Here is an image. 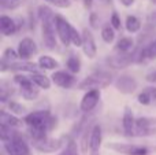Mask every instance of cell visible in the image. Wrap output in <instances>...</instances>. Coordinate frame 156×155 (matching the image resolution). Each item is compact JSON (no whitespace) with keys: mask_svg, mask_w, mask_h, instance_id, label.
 <instances>
[{"mask_svg":"<svg viewBox=\"0 0 156 155\" xmlns=\"http://www.w3.org/2000/svg\"><path fill=\"white\" fill-rule=\"evenodd\" d=\"M38 18L41 21V33L43 41L47 48L54 49L56 47V25H55V15L48 5L38 7Z\"/></svg>","mask_w":156,"mask_h":155,"instance_id":"1","label":"cell"},{"mask_svg":"<svg viewBox=\"0 0 156 155\" xmlns=\"http://www.w3.org/2000/svg\"><path fill=\"white\" fill-rule=\"evenodd\" d=\"M112 78L111 74L107 71H96V73L90 74V76L85 77L82 81L78 84V88L83 91L88 89H100V88H105L111 84Z\"/></svg>","mask_w":156,"mask_h":155,"instance_id":"2","label":"cell"},{"mask_svg":"<svg viewBox=\"0 0 156 155\" xmlns=\"http://www.w3.org/2000/svg\"><path fill=\"white\" fill-rule=\"evenodd\" d=\"M14 81L21 87V95L25 100H34L40 95V89L38 85H36V82L32 80V77H27L25 74H16L14 77Z\"/></svg>","mask_w":156,"mask_h":155,"instance_id":"3","label":"cell"},{"mask_svg":"<svg viewBox=\"0 0 156 155\" xmlns=\"http://www.w3.org/2000/svg\"><path fill=\"white\" fill-rule=\"evenodd\" d=\"M66 142H67V136H62L59 139H52V137H43V139L38 140H32L33 147L37 151L44 154H51L55 153V151L60 150L63 146H66Z\"/></svg>","mask_w":156,"mask_h":155,"instance_id":"4","label":"cell"},{"mask_svg":"<svg viewBox=\"0 0 156 155\" xmlns=\"http://www.w3.org/2000/svg\"><path fill=\"white\" fill-rule=\"evenodd\" d=\"M4 150L7 151L8 155H30L29 146L18 133L11 140L4 143Z\"/></svg>","mask_w":156,"mask_h":155,"instance_id":"5","label":"cell"},{"mask_svg":"<svg viewBox=\"0 0 156 155\" xmlns=\"http://www.w3.org/2000/svg\"><path fill=\"white\" fill-rule=\"evenodd\" d=\"M55 25H56V33L58 38L65 47L70 45L71 43V25L66 18L62 15H55Z\"/></svg>","mask_w":156,"mask_h":155,"instance_id":"6","label":"cell"},{"mask_svg":"<svg viewBox=\"0 0 156 155\" xmlns=\"http://www.w3.org/2000/svg\"><path fill=\"white\" fill-rule=\"evenodd\" d=\"M107 148L114 150L115 153L123 154V155H147L148 148L141 147L136 144H126V143H108Z\"/></svg>","mask_w":156,"mask_h":155,"instance_id":"7","label":"cell"},{"mask_svg":"<svg viewBox=\"0 0 156 155\" xmlns=\"http://www.w3.org/2000/svg\"><path fill=\"white\" fill-rule=\"evenodd\" d=\"M56 117H49L48 120L45 121L44 124L37 126H29V133L32 140H38V139H43V137H47L48 133L52 131V129L56 126Z\"/></svg>","mask_w":156,"mask_h":155,"instance_id":"8","label":"cell"},{"mask_svg":"<svg viewBox=\"0 0 156 155\" xmlns=\"http://www.w3.org/2000/svg\"><path fill=\"white\" fill-rule=\"evenodd\" d=\"M115 88L119 91L121 93H125V95H129V93H133L138 87V82L134 77L127 76V74H123V76H119L118 78L115 80Z\"/></svg>","mask_w":156,"mask_h":155,"instance_id":"9","label":"cell"},{"mask_svg":"<svg viewBox=\"0 0 156 155\" xmlns=\"http://www.w3.org/2000/svg\"><path fill=\"white\" fill-rule=\"evenodd\" d=\"M100 89H89L88 92L83 95V98L81 99V103H80V109L81 111L83 113H90L94 107L97 106L100 100Z\"/></svg>","mask_w":156,"mask_h":155,"instance_id":"10","label":"cell"},{"mask_svg":"<svg viewBox=\"0 0 156 155\" xmlns=\"http://www.w3.org/2000/svg\"><path fill=\"white\" fill-rule=\"evenodd\" d=\"M37 52H38L37 44L30 37H25L19 41L18 54H19V56H21V60H29L30 58H32L33 55H36Z\"/></svg>","mask_w":156,"mask_h":155,"instance_id":"11","label":"cell"},{"mask_svg":"<svg viewBox=\"0 0 156 155\" xmlns=\"http://www.w3.org/2000/svg\"><path fill=\"white\" fill-rule=\"evenodd\" d=\"M51 78H52V82H54L55 85H58V87H60V88H65V89L71 88L74 84H76V77H74L73 74H70L69 71H65V70L54 71Z\"/></svg>","mask_w":156,"mask_h":155,"instance_id":"12","label":"cell"},{"mask_svg":"<svg viewBox=\"0 0 156 155\" xmlns=\"http://www.w3.org/2000/svg\"><path fill=\"white\" fill-rule=\"evenodd\" d=\"M82 51L88 58L93 59L97 54V45L94 37L88 29H83L82 32Z\"/></svg>","mask_w":156,"mask_h":155,"instance_id":"13","label":"cell"},{"mask_svg":"<svg viewBox=\"0 0 156 155\" xmlns=\"http://www.w3.org/2000/svg\"><path fill=\"white\" fill-rule=\"evenodd\" d=\"M134 60H137V55H136V54H129V52L122 54V52H121V55H115V56L108 58L107 62H108V65H110L111 67L122 69V67L129 66L130 63L134 62Z\"/></svg>","mask_w":156,"mask_h":155,"instance_id":"14","label":"cell"},{"mask_svg":"<svg viewBox=\"0 0 156 155\" xmlns=\"http://www.w3.org/2000/svg\"><path fill=\"white\" fill-rule=\"evenodd\" d=\"M122 125H123V132L127 137L136 136V118H134V115H133V111L130 107H125Z\"/></svg>","mask_w":156,"mask_h":155,"instance_id":"15","label":"cell"},{"mask_svg":"<svg viewBox=\"0 0 156 155\" xmlns=\"http://www.w3.org/2000/svg\"><path fill=\"white\" fill-rule=\"evenodd\" d=\"M49 117H51V114H49L48 110H38V111H33L27 114L23 121L26 122L27 126H37L44 124Z\"/></svg>","mask_w":156,"mask_h":155,"instance_id":"16","label":"cell"},{"mask_svg":"<svg viewBox=\"0 0 156 155\" xmlns=\"http://www.w3.org/2000/svg\"><path fill=\"white\" fill-rule=\"evenodd\" d=\"M101 126L99 124H93V128L90 132V142H89V151H100V146H101Z\"/></svg>","mask_w":156,"mask_h":155,"instance_id":"17","label":"cell"},{"mask_svg":"<svg viewBox=\"0 0 156 155\" xmlns=\"http://www.w3.org/2000/svg\"><path fill=\"white\" fill-rule=\"evenodd\" d=\"M152 59H156V38L152 43H149L145 48L141 49L140 54H137V62H147Z\"/></svg>","mask_w":156,"mask_h":155,"instance_id":"18","label":"cell"},{"mask_svg":"<svg viewBox=\"0 0 156 155\" xmlns=\"http://www.w3.org/2000/svg\"><path fill=\"white\" fill-rule=\"evenodd\" d=\"M0 30L4 36H11L18 30V27H16V23L12 18L7 15H2L0 16Z\"/></svg>","mask_w":156,"mask_h":155,"instance_id":"19","label":"cell"},{"mask_svg":"<svg viewBox=\"0 0 156 155\" xmlns=\"http://www.w3.org/2000/svg\"><path fill=\"white\" fill-rule=\"evenodd\" d=\"M30 77H32V80L36 82V85H38L41 89H49V88H51L52 78H48L45 74L34 71V73H30Z\"/></svg>","mask_w":156,"mask_h":155,"instance_id":"20","label":"cell"},{"mask_svg":"<svg viewBox=\"0 0 156 155\" xmlns=\"http://www.w3.org/2000/svg\"><path fill=\"white\" fill-rule=\"evenodd\" d=\"M40 69H45V70H55V69L59 67V62L55 60L52 56L49 55H43V56L38 58L37 60Z\"/></svg>","mask_w":156,"mask_h":155,"instance_id":"21","label":"cell"},{"mask_svg":"<svg viewBox=\"0 0 156 155\" xmlns=\"http://www.w3.org/2000/svg\"><path fill=\"white\" fill-rule=\"evenodd\" d=\"M0 124H4V125H8L11 128H18L21 125V121L19 118H16L15 115H12L11 113H7L4 110L0 111Z\"/></svg>","mask_w":156,"mask_h":155,"instance_id":"22","label":"cell"},{"mask_svg":"<svg viewBox=\"0 0 156 155\" xmlns=\"http://www.w3.org/2000/svg\"><path fill=\"white\" fill-rule=\"evenodd\" d=\"M133 45H134V41L130 37H122L121 40L116 43L115 49L118 52H122V54H126V52H130V49H133Z\"/></svg>","mask_w":156,"mask_h":155,"instance_id":"23","label":"cell"},{"mask_svg":"<svg viewBox=\"0 0 156 155\" xmlns=\"http://www.w3.org/2000/svg\"><path fill=\"white\" fill-rule=\"evenodd\" d=\"M18 59H21L18 51L12 48H7L4 52H3V58H2V66H5L11 62H16Z\"/></svg>","mask_w":156,"mask_h":155,"instance_id":"24","label":"cell"},{"mask_svg":"<svg viewBox=\"0 0 156 155\" xmlns=\"http://www.w3.org/2000/svg\"><path fill=\"white\" fill-rule=\"evenodd\" d=\"M125 26H126V30L130 33H137L138 30L141 29V21L137 18V16L134 15H129L126 18V23H125Z\"/></svg>","mask_w":156,"mask_h":155,"instance_id":"25","label":"cell"},{"mask_svg":"<svg viewBox=\"0 0 156 155\" xmlns=\"http://www.w3.org/2000/svg\"><path fill=\"white\" fill-rule=\"evenodd\" d=\"M14 128H11V126L8 125H4V124H0V139H2L3 143L8 142V140H11L14 136H15V132L12 131Z\"/></svg>","mask_w":156,"mask_h":155,"instance_id":"26","label":"cell"},{"mask_svg":"<svg viewBox=\"0 0 156 155\" xmlns=\"http://www.w3.org/2000/svg\"><path fill=\"white\" fill-rule=\"evenodd\" d=\"M63 151H65V155H80L78 154L77 143L71 136H67V142H66V146H65V148H63Z\"/></svg>","mask_w":156,"mask_h":155,"instance_id":"27","label":"cell"},{"mask_svg":"<svg viewBox=\"0 0 156 155\" xmlns=\"http://www.w3.org/2000/svg\"><path fill=\"white\" fill-rule=\"evenodd\" d=\"M101 38L107 44L114 41V38H115V30H114V27L111 25H107V26H104L101 29Z\"/></svg>","mask_w":156,"mask_h":155,"instance_id":"28","label":"cell"},{"mask_svg":"<svg viewBox=\"0 0 156 155\" xmlns=\"http://www.w3.org/2000/svg\"><path fill=\"white\" fill-rule=\"evenodd\" d=\"M66 66H67V69L71 71V73H80V70H81V60L78 59L77 56L71 55V56L67 59Z\"/></svg>","mask_w":156,"mask_h":155,"instance_id":"29","label":"cell"},{"mask_svg":"<svg viewBox=\"0 0 156 155\" xmlns=\"http://www.w3.org/2000/svg\"><path fill=\"white\" fill-rule=\"evenodd\" d=\"M25 2L26 0H0V5L5 10H15V8L21 7Z\"/></svg>","mask_w":156,"mask_h":155,"instance_id":"30","label":"cell"},{"mask_svg":"<svg viewBox=\"0 0 156 155\" xmlns=\"http://www.w3.org/2000/svg\"><path fill=\"white\" fill-rule=\"evenodd\" d=\"M8 109H10L11 113H14V114H16V115H22L25 113V110H26L21 103H18V102H14V100L8 102Z\"/></svg>","mask_w":156,"mask_h":155,"instance_id":"31","label":"cell"},{"mask_svg":"<svg viewBox=\"0 0 156 155\" xmlns=\"http://www.w3.org/2000/svg\"><path fill=\"white\" fill-rule=\"evenodd\" d=\"M71 44L76 47H82V34H80V32L74 26H71Z\"/></svg>","mask_w":156,"mask_h":155,"instance_id":"32","label":"cell"},{"mask_svg":"<svg viewBox=\"0 0 156 155\" xmlns=\"http://www.w3.org/2000/svg\"><path fill=\"white\" fill-rule=\"evenodd\" d=\"M137 100H138V103H140V104H144V106H149V104H152L151 95H149V91L147 89V88L143 91V92H140V95H138Z\"/></svg>","mask_w":156,"mask_h":155,"instance_id":"33","label":"cell"},{"mask_svg":"<svg viewBox=\"0 0 156 155\" xmlns=\"http://www.w3.org/2000/svg\"><path fill=\"white\" fill-rule=\"evenodd\" d=\"M45 2L51 3L52 5H55V7H59V8H69L71 5L70 0H45Z\"/></svg>","mask_w":156,"mask_h":155,"instance_id":"34","label":"cell"},{"mask_svg":"<svg viewBox=\"0 0 156 155\" xmlns=\"http://www.w3.org/2000/svg\"><path fill=\"white\" fill-rule=\"evenodd\" d=\"M110 22H111V26H112L114 29H121V18H119L118 13H112Z\"/></svg>","mask_w":156,"mask_h":155,"instance_id":"35","label":"cell"},{"mask_svg":"<svg viewBox=\"0 0 156 155\" xmlns=\"http://www.w3.org/2000/svg\"><path fill=\"white\" fill-rule=\"evenodd\" d=\"M89 22H90L92 27H97V23H99V16H97L94 13H92L90 16H89Z\"/></svg>","mask_w":156,"mask_h":155,"instance_id":"36","label":"cell"},{"mask_svg":"<svg viewBox=\"0 0 156 155\" xmlns=\"http://www.w3.org/2000/svg\"><path fill=\"white\" fill-rule=\"evenodd\" d=\"M147 89L149 91V95H151L152 104H154V106H156V87H148Z\"/></svg>","mask_w":156,"mask_h":155,"instance_id":"37","label":"cell"},{"mask_svg":"<svg viewBox=\"0 0 156 155\" xmlns=\"http://www.w3.org/2000/svg\"><path fill=\"white\" fill-rule=\"evenodd\" d=\"M147 80H148L149 82H152V84H156V70L149 73L148 76H147Z\"/></svg>","mask_w":156,"mask_h":155,"instance_id":"38","label":"cell"},{"mask_svg":"<svg viewBox=\"0 0 156 155\" xmlns=\"http://www.w3.org/2000/svg\"><path fill=\"white\" fill-rule=\"evenodd\" d=\"M121 3L125 5V7H130V5L134 4V0H121Z\"/></svg>","mask_w":156,"mask_h":155,"instance_id":"39","label":"cell"},{"mask_svg":"<svg viewBox=\"0 0 156 155\" xmlns=\"http://www.w3.org/2000/svg\"><path fill=\"white\" fill-rule=\"evenodd\" d=\"M89 155H100V151H89Z\"/></svg>","mask_w":156,"mask_h":155,"instance_id":"40","label":"cell"},{"mask_svg":"<svg viewBox=\"0 0 156 155\" xmlns=\"http://www.w3.org/2000/svg\"><path fill=\"white\" fill-rule=\"evenodd\" d=\"M58 155H65V151H62V153H60V154H58Z\"/></svg>","mask_w":156,"mask_h":155,"instance_id":"41","label":"cell"},{"mask_svg":"<svg viewBox=\"0 0 156 155\" xmlns=\"http://www.w3.org/2000/svg\"><path fill=\"white\" fill-rule=\"evenodd\" d=\"M152 2H154V3H155V4H156V0H152Z\"/></svg>","mask_w":156,"mask_h":155,"instance_id":"42","label":"cell"}]
</instances>
